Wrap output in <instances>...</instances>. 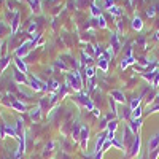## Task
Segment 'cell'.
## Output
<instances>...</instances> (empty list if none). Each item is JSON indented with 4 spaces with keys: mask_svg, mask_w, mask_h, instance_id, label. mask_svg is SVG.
<instances>
[{
    "mask_svg": "<svg viewBox=\"0 0 159 159\" xmlns=\"http://www.w3.org/2000/svg\"><path fill=\"white\" fill-rule=\"evenodd\" d=\"M67 83L70 88H73L75 91H80L81 89V76H80L78 72H72V73H67Z\"/></svg>",
    "mask_w": 159,
    "mask_h": 159,
    "instance_id": "obj_1",
    "label": "cell"
},
{
    "mask_svg": "<svg viewBox=\"0 0 159 159\" xmlns=\"http://www.w3.org/2000/svg\"><path fill=\"white\" fill-rule=\"evenodd\" d=\"M29 86H30L34 91H48V89H49V86L45 84V83H42L38 78H30V80H29Z\"/></svg>",
    "mask_w": 159,
    "mask_h": 159,
    "instance_id": "obj_2",
    "label": "cell"
},
{
    "mask_svg": "<svg viewBox=\"0 0 159 159\" xmlns=\"http://www.w3.org/2000/svg\"><path fill=\"white\" fill-rule=\"evenodd\" d=\"M140 145H142V140H140V137L137 135V137H135V140H134V143H132L130 151H129V153H127V156H126V159H130V157L137 156V154H139V151H140Z\"/></svg>",
    "mask_w": 159,
    "mask_h": 159,
    "instance_id": "obj_3",
    "label": "cell"
},
{
    "mask_svg": "<svg viewBox=\"0 0 159 159\" xmlns=\"http://www.w3.org/2000/svg\"><path fill=\"white\" fill-rule=\"evenodd\" d=\"M132 135H134V132L130 130V127H129V126H126V127H124V132H123V137H124V140H123V142L126 143V148H129L130 145L134 143V140H135Z\"/></svg>",
    "mask_w": 159,
    "mask_h": 159,
    "instance_id": "obj_4",
    "label": "cell"
},
{
    "mask_svg": "<svg viewBox=\"0 0 159 159\" xmlns=\"http://www.w3.org/2000/svg\"><path fill=\"white\" fill-rule=\"evenodd\" d=\"M107 142V132H102V134L97 135V142H96V154L97 153H102V148H103V143Z\"/></svg>",
    "mask_w": 159,
    "mask_h": 159,
    "instance_id": "obj_5",
    "label": "cell"
},
{
    "mask_svg": "<svg viewBox=\"0 0 159 159\" xmlns=\"http://www.w3.org/2000/svg\"><path fill=\"white\" fill-rule=\"evenodd\" d=\"M157 145H159V132H157V134H154V135L151 137V140L148 142V151L157 150Z\"/></svg>",
    "mask_w": 159,
    "mask_h": 159,
    "instance_id": "obj_6",
    "label": "cell"
},
{
    "mask_svg": "<svg viewBox=\"0 0 159 159\" xmlns=\"http://www.w3.org/2000/svg\"><path fill=\"white\" fill-rule=\"evenodd\" d=\"M11 107L15 108V110H18V111H25L27 108H25V105L24 103H21L18 99H15V97H11Z\"/></svg>",
    "mask_w": 159,
    "mask_h": 159,
    "instance_id": "obj_7",
    "label": "cell"
},
{
    "mask_svg": "<svg viewBox=\"0 0 159 159\" xmlns=\"http://www.w3.org/2000/svg\"><path fill=\"white\" fill-rule=\"evenodd\" d=\"M15 80L18 83H24V84H29V80L25 78V73H22V72H19V70H16V73H15Z\"/></svg>",
    "mask_w": 159,
    "mask_h": 159,
    "instance_id": "obj_8",
    "label": "cell"
},
{
    "mask_svg": "<svg viewBox=\"0 0 159 159\" xmlns=\"http://www.w3.org/2000/svg\"><path fill=\"white\" fill-rule=\"evenodd\" d=\"M88 135H89V129L81 127V147L83 148H86V145H88Z\"/></svg>",
    "mask_w": 159,
    "mask_h": 159,
    "instance_id": "obj_9",
    "label": "cell"
},
{
    "mask_svg": "<svg viewBox=\"0 0 159 159\" xmlns=\"http://www.w3.org/2000/svg\"><path fill=\"white\" fill-rule=\"evenodd\" d=\"M140 126H142V118H140V119H132V121H130V126H129V127H130V130H132V132H134V134H135V132H137V130L140 129Z\"/></svg>",
    "mask_w": 159,
    "mask_h": 159,
    "instance_id": "obj_10",
    "label": "cell"
},
{
    "mask_svg": "<svg viewBox=\"0 0 159 159\" xmlns=\"http://www.w3.org/2000/svg\"><path fill=\"white\" fill-rule=\"evenodd\" d=\"M111 97L116 100V102H124V94H123V92L121 91H118V89H115V91H111Z\"/></svg>",
    "mask_w": 159,
    "mask_h": 159,
    "instance_id": "obj_11",
    "label": "cell"
},
{
    "mask_svg": "<svg viewBox=\"0 0 159 159\" xmlns=\"http://www.w3.org/2000/svg\"><path fill=\"white\" fill-rule=\"evenodd\" d=\"M15 62H16V67H18V70H19V72H22V73H27V65L24 64V61H22L21 57H18Z\"/></svg>",
    "mask_w": 159,
    "mask_h": 159,
    "instance_id": "obj_12",
    "label": "cell"
},
{
    "mask_svg": "<svg viewBox=\"0 0 159 159\" xmlns=\"http://www.w3.org/2000/svg\"><path fill=\"white\" fill-rule=\"evenodd\" d=\"M18 24H19V13H16L15 19H13V22H11V34H13V35H15L16 30H18Z\"/></svg>",
    "mask_w": 159,
    "mask_h": 159,
    "instance_id": "obj_13",
    "label": "cell"
},
{
    "mask_svg": "<svg viewBox=\"0 0 159 159\" xmlns=\"http://www.w3.org/2000/svg\"><path fill=\"white\" fill-rule=\"evenodd\" d=\"M132 27H134L135 30H142V27H143V24H142V19L137 16V18H134V21H132Z\"/></svg>",
    "mask_w": 159,
    "mask_h": 159,
    "instance_id": "obj_14",
    "label": "cell"
},
{
    "mask_svg": "<svg viewBox=\"0 0 159 159\" xmlns=\"http://www.w3.org/2000/svg\"><path fill=\"white\" fill-rule=\"evenodd\" d=\"M99 67L105 72V70H107L108 69V59H107V56H103L100 61H99Z\"/></svg>",
    "mask_w": 159,
    "mask_h": 159,
    "instance_id": "obj_15",
    "label": "cell"
},
{
    "mask_svg": "<svg viewBox=\"0 0 159 159\" xmlns=\"http://www.w3.org/2000/svg\"><path fill=\"white\" fill-rule=\"evenodd\" d=\"M40 111H42V110H40V105H38V107H35V108H32V111H30L32 119H38L40 118Z\"/></svg>",
    "mask_w": 159,
    "mask_h": 159,
    "instance_id": "obj_16",
    "label": "cell"
},
{
    "mask_svg": "<svg viewBox=\"0 0 159 159\" xmlns=\"http://www.w3.org/2000/svg\"><path fill=\"white\" fill-rule=\"evenodd\" d=\"M10 61H11V59H10V56H7V57H3V59H2V62H0V70H2V72H3V70L7 69V65L10 64Z\"/></svg>",
    "mask_w": 159,
    "mask_h": 159,
    "instance_id": "obj_17",
    "label": "cell"
},
{
    "mask_svg": "<svg viewBox=\"0 0 159 159\" xmlns=\"http://www.w3.org/2000/svg\"><path fill=\"white\" fill-rule=\"evenodd\" d=\"M107 127H108V130H107V132H115V130H116V127H118V121H116V119H113V121H110V123H108V126H107Z\"/></svg>",
    "mask_w": 159,
    "mask_h": 159,
    "instance_id": "obj_18",
    "label": "cell"
},
{
    "mask_svg": "<svg viewBox=\"0 0 159 159\" xmlns=\"http://www.w3.org/2000/svg\"><path fill=\"white\" fill-rule=\"evenodd\" d=\"M140 116H142V108L140 107H137L135 110H132V119H140Z\"/></svg>",
    "mask_w": 159,
    "mask_h": 159,
    "instance_id": "obj_19",
    "label": "cell"
},
{
    "mask_svg": "<svg viewBox=\"0 0 159 159\" xmlns=\"http://www.w3.org/2000/svg\"><path fill=\"white\" fill-rule=\"evenodd\" d=\"M111 43H113V49H115V52L119 49V43H118V38H116V35H111Z\"/></svg>",
    "mask_w": 159,
    "mask_h": 159,
    "instance_id": "obj_20",
    "label": "cell"
},
{
    "mask_svg": "<svg viewBox=\"0 0 159 159\" xmlns=\"http://www.w3.org/2000/svg\"><path fill=\"white\" fill-rule=\"evenodd\" d=\"M80 130H81V127H80L78 123H76V124H75V129L72 130V135H73L75 139H78V132H80Z\"/></svg>",
    "mask_w": 159,
    "mask_h": 159,
    "instance_id": "obj_21",
    "label": "cell"
},
{
    "mask_svg": "<svg viewBox=\"0 0 159 159\" xmlns=\"http://www.w3.org/2000/svg\"><path fill=\"white\" fill-rule=\"evenodd\" d=\"M153 84L154 86H159V70L154 72V80H153Z\"/></svg>",
    "mask_w": 159,
    "mask_h": 159,
    "instance_id": "obj_22",
    "label": "cell"
},
{
    "mask_svg": "<svg viewBox=\"0 0 159 159\" xmlns=\"http://www.w3.org/2000/svg\"><path fill=\"white\" fill-rule=\"evenodd\" d=\"M86 76H88V78H92V76H94V69H92V67H88V69H86Z\"/></svg>",
    "mask_w": 159,
    "mask_h": 159,
    "instance_id": "obj_23",
    "label": "cell"
},
{
    "mask_svg": "<svg viewBox=\"0 0 159 159\" xmlns=\"http://www.w3.org/2000/svg\"><path fill=\"white\" fill-rule=\"evenodd\" d=\"M49 88L56 91V89H59V83L57 81H49Z\"/></svg>",
    "mask_w": 159,
    "mask_h": 159,
    "instance_id": "obj_24",
    "label": "cell"
},
{
    "mask_svg": "<svg viewBox=\"0 0 159 159\" xmlns=\"http://www.w3.org/2000/svg\"><path fill=\"white\" fill-rule=\"evenodd\" d=\"M110 11H111V13H115V15H121V10H119L118 7H111V8H110Z\"/></svg>",
    "mask_w": 159,
    "mask_h": 159,
    "instance_id": "obj_25",
    "label": "cell"
},
{
    "mask_svg": "<svg viewBox=\"0 0 159 159\" xmlns=\"http://www.w3.org/2000/svg\"><path fill=\"white\" fill-rule=\"evenodd\" d=\"M147 16H148V18H153V16H154V7H151V8L147 11Z\"/></svg>",
    "mask_w": 159,
    "mask_h": 159,
    "instance_id": "obj_26",
    "label": "cell"
},
{
    "mask_svg": "<svg viewBox=\"0 0 159 159\" xmlns=\"http://www.w3.org/2000/svg\"><path fill=\"white\" fill-rule=\"evenodd\" d=\"M110 105H111V110H113V113H116V103H115V100H113V99H110Z\"/></svg>",
    "mask_w": 159,
    "mask_h": 159,
    "instance_id": "obj_27",
    "label": "cell"
},
{
    "mask_svg": "<svg viewBox=\"0 0 159 159\" xmlns=\"http://www.w3.org/2000/svg\"><path fill=\"white\" fill-rule=\"evenodd\" d=\"M92 111H94V115H96V116H99V115H100V111H99L97 108H94V110H92Z\"/></svg>",
    "mask_w": 159,
    "mask_h": 159,
    "instance_id": "obj_28",
    "label": "cell"
},
{
    "mask_svg": "<svg viewBox=\"0 0 159 159\" xmlns=\"http://www.w3.org/2000/svg\"><path fill=\"white\" fill-rule=\"evenodd\" d=\"M154 38H156V40H159V32L156 34V37H154Z\"/></svg>",
    "mask_w": 159,
    "mask_h": 159,
    "instance_id": "obj_29",
    "label": "cell"
}]
</instances>
